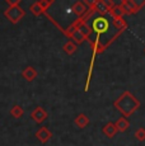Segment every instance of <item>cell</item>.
<instances>
[{"mask_svg":"<svg viewBox=\"0 0 145 146\" xmlns=\"http://www.w3.org/2000/svg\"><path fill=\"white\" fill-rule=\"evenodd\" d=\"M89 22H90L89 27L92 29V35L94 33L96 37L89 41V44H90L92 48V58H90V65H89L88 69V76H87V81H85L84 92H88L89 86H90V79H92V72H93L96 56L101 55L103 51H106L110 47V44L113 41H116L118 38V36L121 35V32H118L112 26V22L107 15L90 17Z\"/></svg>","mask_w":145,"mask_h":146,"instance_id":"6da1fadb","label":"cell"},{"mask_svg":"<svg viewBox=\"0 0 145 146\" xmlns=\"http://www.w3.org/2000/svg\"><path fill=\"white\" fill-rule=\"evenodd\" d=\"M140 106H141L140 100L129 90L122 92V94L113 102V107L125 118H129V117L132 116L140 108Z\"/></svg>","mask_w":145,"mask_h":146,"instance_id":"7a4b0ae2","label":"cell"},{"mask_svg":"<svg viewBox=\"0 0 145 146\" xmlns=\"http://www.w3.org/2000/svg\"><path fill=\"white\" fill-rule=\"evenodd\" d=\"M26 15V10L22 9L21 5H15V7H9L7 10H4V17L13 24H17L18 22L22 21Z\"/></svg>","mask_w":145,"mask_h":146,"instance_id":"3957f363","label":"cell"},{"mask_svg":"<svg viewBox=\"0 0 145 146\" xmlns=\"http://www.w3.org/2000/svg\"><path fill=\"white\" fill-rule=\"evenodd\" d=\"M120 7L124 10L125 15H132V14H136L139 10H141V8L145 5V0L143 1H134V0H122L120 3Z\"/></svg>","mask_w":145,"mask_h":146,"instance_id":"277c9868","label":"cell"},{"mask_svg":"<svg viewBox=\"0 0 145 146\" xmlns=\"http://www.w3.org/2000/svg\"><path fill=\"white\" fill-rule=\"evenodd\" d=\"M47 117H49V113H47L46 109L42 108V107H36L32 111V113H31V118L35 121L36 123H38V125L45 122Z\"/></svg>","mask_w":145,"mask_h":146,"instance_id":"5b68a950","label":"cell"},{"mask_svg":"<svg viewBox=\"0 0 145 146\" xmlns=\"http://www.w3.org/2000/svg\"><path fill=\"white\" fill-rule=\"evenodd\" d=\"M88 10L89 9H88L87 5H85L84 1H76V3H74L72 7H71V12L76 15V19L84 17L85 14L88 13Z\"/></svg>","mask_w":145,"mask_h":146,"instance_id":"8992f818","label":"cell"},{"mask_svg":"<svg viewBox=\"0 0 145 146\" xmlns=\"http://www.w3.org/2000/svg\"><path fill=\"white\" fill-rule=\"evenodd\" d=\"M51 137H52V132L46 127V126L40 127L37 131H36V139H37L40 142H42V144H46L47 141H50Z\"/></svg>","mask_w":145,"mask_h":146,"instance_id":"52a82bcc","label":"cell"},{"mask_svg":"<svg viewBox=\"0 0 145 146\" xmlns=\"http://www.w3.org/2000/svg\"><path fill=\"white\" fill-rule=\"evenodd\" d=\"M102 132H103V135H104L106 137L112 139V137L117 133V128L115 126V122H108L107 125H104L102 127Z\"/></svg>","mask_w":145,"mask_h":146,"instance_id":"ba28073f","label":"cell"},{"mask_svg":"<svg viewBox=\"0 0 145 146\" xmlns=\"http://www.w3.org/2000/svg\"><path fill=\"white\" fill-rule=\"evenodd\" d=\"M37 75H38L37 70H36L33 66H27L26 69L22 71V76H23L27 81H33L36 78H37Z\"/></svg>","mask_w":145,"mask_h":146,"instance_id":"9c48e42d","label":"cell"},{"mask_svg":"<svg viewBox=\"0 0 145 146\" xmlns=\"http://www.w3.org/2000/svg\"><path fill=\"white\" fill-rule=\"evenodd\" d=\"M74 123L78 126L79 128H85L90 123V119H89V117L87 116V114L84 113H79L76 117H75L74 119Z\"/></svg>","mask_w":145,"mask_h":146,"instance_id":"30bf717a","label":"cell"},{"mask_svg":"<svg viewBox=\"0 0 145 146\" xmlns=\"http://www.w3.org/2000/svg\"><path fill=\"white\" fill-rule=\"evenodd\" d=\"M115 126L117 128V132H125L126 130H129L130 122H129V119L125 118V117H120V118L116 121Z\"/></svg>","mask_w":145,"mask_h":146,"instance_id":"8fae6325","label":"cell"},{"mask_svg":"<svg viewBox=\"0 0 145 146\" xmlns=\"http://www.w3.org/2000/svg\"><path fill=\"white\" fill-rule=\"evenodd\" d=\"M111 22H112V26L121 33L127 28V22L124 18H111Z\"/></svg>","mask_w":145,"mask_h":146,"instance_id":"7c38bea8","label":"cell"},{"mask_svg":"<svg viewBox=\"0 0 145 146\" xmlns=\"http://www.w3.org/2000/svg\"><path fill=\"white\" fill-rule=\"evenodd\" d=\"M76 50H78V46L72 41L65 42V43H64V46H63V51L65 52L66 55H69V56L74 55V53L76 52Z\"/></svg>","mask_w":145,"mask_h":146,"instance_id":"4fadbf2b","label":"cell"},{"mask_svg":"<svg viewBox=\"0 0 145 146\" xmlns=\"http://www.w3.org/2000/svg\"><path fill=\"white\" fill-rule=\"evenodd\" d=\"M108 14H110L111 15V18H124V10L121 9V7H120V5H116L115 4V7L112 8V9L110 10V12H108Z\"/></svg>","mask_w":145,"mask_h":146,"instance_id":"5bb4252c","label":"cell"},{"mask_svg":"<svg viewBox=\"0 0 145 146\" xmlns=\"http://www.w3.org/2000/svg\"><path fill=\"white\" fill-rule=\"evenodd\" d=\"M10 114H12L14 118H21V117L24 114V109L19 104H14L12 107V109H10Z\"/></svg>","mask_w":145,"mask_h":146,"instance_id":"9a60e30c","label":"cell"},{"mask_svg":"<svg viewBox=\"0 0 145 146\" xmlns=\"http://www.w3.org/2000/svg\"><path fill=\"white\" fill-rule=\"evenodd\" d=\"M38 4H40V7H41V9H42L43 14H46L47 10H49V8L54 4V0H40Z\"/></svg>","mask_w":145,"mask_h":146,"instance_id":"2e32d148","label":"cell"},{"mask_svg":"<svg viewBox=\"0 0 145 146\" xmlns=\"http://www.w3.org/2000/svg\"><path fill=\"white\" fill-rule=\"evenodd\" d=\"M29 10L32 12L33 15H36V17H38L40 14H43L42 9H41V7H40V4H38V1H35V3H33V4L29 7Z\"/></svg>","mask_w":145,"mask_h":146,"instance_id":"e0dca14e","label":"cell"},{"mask_svg":"<svg viewBox=\"0 0 145 146\" xmlns=\"http://www.w3.org/2000/svg\"><path fill=\"white\" fill-rule=\"evenodd\" d=\"M134 136H135V139L138 140V141H140V142L145 141V128L144 127H139L138 130L135 131Z\"/></svg>","mask_w":145,"mask_h":146,"instance_id":"ac0fdd59","label":"cell"},{"mask_svg":"<svg viewBox=\"0 0 145 146\" xmlns=\"http://www.w3.org/2000/svg\"><path fill=\"white\" fill-rule=\"evenodd\" d=\"M9 7H15V5H21V0H5Z\"/></svg>","mask_w":145,"mask_h":146,"instance_id":"d6986e66","label":"cell"},{"mask_svg":"<svg viewBox=\"0 0 145 146\" xmlns=\"http://www.w3.org/2000/svg\"><path fill=\"white\" fill-rule=\"evenodd\" d=\"M144 51H145V48H144Z\"/></svg>","mask_w":145,"mask_h":146,"instance_id":"ffe728a7","label":"cell"}]
</instances>
